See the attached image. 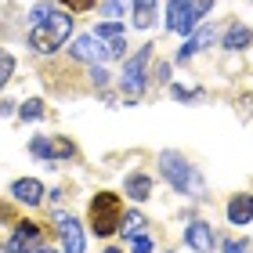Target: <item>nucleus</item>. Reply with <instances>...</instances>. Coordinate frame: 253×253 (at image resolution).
Masks as SVG:
<instances>
[{"label":"nucleus","mask_w":253,"mask_h":253,"mask_svg":"<svg viewBox=\"0 0 253 253\" xmlns=\"http://www.w3.org/2000/svg\"><path fill=\"white\" fill-rule=\"evenodd\" d=\"M148 58H152V47H141L134 58H126V65H123V87L130 90V94H137V90L145 87V65H148Z\"/></svg>","instance_id":"423d86ee"},{"label":"nucleus","mask_w":253,"mask_h":253,"mask_svg":"<svg viewBox=\"0 0 253 253\" xmlns=\"http://www.w3.org/2000/svg\"><path fill=\"white\" fill-rule=\"evenodd\" d=\"M156 0H134V26L137 29H148L156 22Z\"/></svg>","instance_id":"2eb2a0df"},{"label":"nucleus","mask_w":253,"mask_h":253,"mask_svg":"<svg viewBox=\"0 0 253 253\" xmlns=\"http://www.w3.org/2000/svg\"><path fill=\"white\" fill-rule=\"evenodd\" d=\"M69 54L73 58H80V62H101V58H109V51L101 47V40L98 37H76L73 40V47H69Z\"/></svg>","instance_id":"6e6552de"},{"label":"nucleus","mask_w":253,"mask_h":253,"mask_svg":"<svg viewBox=\"0 0 253 253\" xmlns=\"http://www.w3.org/2000/svg\"><path fill=\"white\" fill-rule=\"evenodd\" d=\"M29 152L40 156V159H51V163H62V159H69L76 148L69 145L65 137H33V141H29Z\"/></svg>","instance_id":"39448f33"},{"label":"nucleus","mask_w":253,"mask_h":253,"mask_svg":"<svg viewBox=\"0 0 253 253\" xmlns=\"http://www.w3.org/2000/svg\"><path fill=\"white\" fill-rule=\"evenodd\" d=\"M94 37L98 40H116V37H123V26H120V22H101Z\"/></svg>","instance_id":"a211bd4d"},{"label":"nucleus","mask_w":253,"mask_h":253,"mask_svg":"<svg viewBox=\"0 0 253 253\" xmlns=\"http://www.w3.org/2000/svg\"><path fill=\"white\" fill-rule=\"evenodd\" d=\"M250 40H253V33H250L246 26H239V22H235V26L224 33V47H228V51H243Z\"/></svg>","instance_id":"dca6fc26"},{"label":"nucleus","mask_w":253,"mask_h":253,"mask_svg":"<svg viewBox=\"0 0 253 253\" xmlns=\"http://www.w3.org/2000/svg\"><path fill=\"white\" fill-rule=\"evenodd\" d=\"M90 76H94V84H98V87H105V84H109V73H105L101 65H94V73H90Z\"/></svg>","instance_id":"393cba45"},{"label":"nucleus","mask_w":253,"mask_h":253,"mask_svg":"<svg viewBox=\"0 0 253 253\" xmlns=\"http://www.w3.org/2000/svg\"><path fill=\"white\" fill-rule=\"evenodd\" d=\"M43 116V105H40V98H29L26 105H22V120H40Z\"/></svg>","instance_id":"aec40b11"},{"label":"nucleus","mask_w":253,"mask_h":253,"mask_svg":"<svg viewBox=\"0 0 253 253\" xmlns=\"http://www.w3.org/2000/svg\"><path fill=\"white\" fill-rule=\"evenodd\" d=\"M69 33H73V18L62 15V11H54L47 22H37V26H33V33H29V47L40 51V54H51V51H58L62 43L69 40Z\"/></svg>","instance_id":"f257e3e1"},{"label":"nucleus","mask_w":253,"mask_h":253,"mask_svg":"<svg viewBox=\"0 0 253 253\" xmlns=\"http://www.w3.org/2000/svg\"><path fill=\"white\" fill-rule=\"evenodd\" d=\"M159 170H163V177H167L177 192H192V195H195V192L203 188V181L195 177V170L188 167V159L177 156V152H163V156H159Z\"/></svg>","instance_id":"7ed1b4c3"},{"label":"nucleus","mask_w":253,"mask_h":253,"mask_svg":"<svg viewBox=\"0 0 253 253\" xmlns=\"http://www.w3.org/2000/svg\"><path fill=\"white\" fill-rule=\"evenodd\" d=\"M213 0H170L167 7V26L174 33H192L195 22H199L206 11H210Z\"/></svg>","instance_id":"20e7f679"},{"label":"nucleus","mask_w":253,"mask_h":253,"mask_svg":"<svg viewBox=\"0 0 253 253\" xmlns=\"http://www.w3.org/2000/svg\"><path fill=\"white\" fill-rule=\"evenodd\" d=\"M185 243L195 250V253H210L213 250V232H210V224L206 221H192L185 228Z\"/></svg>","instance_id":"1a4fd4ad"},{"label":"nucleus","mask_w":253,"mask_h":253,"mask_svg":"<svg viewBox=\"0 0 253 253\" xmlns=\"http://www.w3.org/2000/svg\"><path fill=\"white\" fill-rule=\"evenodd\" d=\"M123 221V203L116 192H98L94 199H90V228H94V235L109 239L112 232L120 228Z\"/></svg>","instance_id":"f03ea898"},{"label":"nucleus","mask_w":253,"mask_h":253,"mask_svg":"<svg viewBox=\"0 0 253 253\" xmlns=\"http://www.w3.org/2000/svg\"><path fill=\"white\" fill-rule=\"evenodd\" d=\"M11 73H15V58H11V51H0V87L11 80Z\"/></svg>","instance_id":"6ab92c4d"},{"label":"nucleus","mask_w":253,"mask_h":253,"mask_svg":"<svg viewBox=\"0 0 253 253\" xmlns=\"http://www.w3.org/2000/svg\"><path fill=\"white\" fill-rule=\"evenodd\" d=\"M130 246H134V253H152V239L148 235H130Z\"/></svg>","instance_id":"4be33fe9"},{"label":"nucleus","mask_w":253,"mask_h":253,"mask_svg":"<svg viewBox=\"0 0 253 253\" xmlns=\"http://www.w3.org/2000/svg\"><path fill=\"white\" fill-rule=\"evenodd\" d=\"M40 228L33 221H18L15 232H11V253H37L40 250Z\"/></svg>","instance_id":"0eeeda50"},{"label":"nucleus","mask_w":253,"mask_h":253,"mask_svg":"<svg viewBox=\"0 0 253 253\" xmlns=\"http://www.w3.org/2000/svg\"><path fill=\"white\" fill-rule=\"evenodd\" d=\"M228 221L239 224V228L253 221V195H250V192L232 195V199H228Z\"/></svg>","instance_id":"f8f14e48"},{"label":"nucleus","mask_w":253,"mask_h":253,"mask_svg":"<svg viewBox=\"0 0 253 253\" xmlns=\"http://www.w3.org/2000/svg\"><path fill=\"white\" fill-rule=\"evenodd\" d=\"M62 4L69 11H90V7H94V0H62Z\"/></svg>","instance_id":"b1692460"},{"label":"nucleus","mask_w":253,"mask_h":253,"mask_svg":"<svg viewBox=\"0 0 253 253\" xmlns=\"http://www.w3.org/2000/svg\"><path fill=\"white\" fill-rule=\"evenodd\" d=\"M141 228H145V213L134 210V213L123 217V232H126V235H141Z\"/></svg>","instance_id":"f3484780"},{"label":"nucleus","mask_w":253,"mask_h":253,"mask_svg":"<svg viewBox=\"0 0 253 253\" xmlns=\"http://www.w3.org/2000/svg\"><path fill=\"white\" fill-rule=\"evenodd\" d=\"M224 253H246V243H228Z\"/></svg>","instance_id":"a878e982"},{"label":"nucleus","mask_w":253,"mask_h":253,"mask_svg":"<svg viewBox=\"0 0 253 253\" xmlns=\"http://www.w3.org/2000/svg\"><path fill=\"white\" fill-rule=\"evenodd\" d=\"M51 15H54V7H51V4H37V7H33V11H29V18H33V26H37V22H47Z\"/></svg>","instance_id":"412c9836"},{"label":"nucleus","mask_w":253,"mask_h":253,"mask_svg":"<svg viewBox=\"0 0 253 253\" xmlns=\"http://www.w3.org/2000/svg\"><path fill=\"white\" fill-rule=\"evenodd\" d=\"M58 235H62L65 253H84V232H80V221H73V217H58Z\"/></svg>","instance_id":"9b49d317"},{"label":"nucleus","mask_w":253,"mask_h":253,"mask_svg":"<svg viewBox=\"0 0 253 253\" xmlns=\"http://www.w3.org/2000/svg\"><path fill=\"white\" fill-rule=\"evenodd\" d=\"M123 188H126V195H130V199L141 203V199H148V195H152V177H148V174H130Z\"/></svg>","instance_id":"ddd939ff"},{"label":"nucleus","mask_w":253,"mask_h":253,"mask_svg":"<svg viewBox=\"0 0 253 253\" xmlns=\"http://www.w3.org/2000/svg\"><path fill=\"white\" fill-rule=\"evenodd\" d=\"M101 15H105V18H120L123 4H120V0H105V4H101Z\"/></svg>","instance_id":"5701e85b"},{"label":"nucleus","mask_w":253,"mask_h":253,"mask_svg":"<svg viewBox=\"0 0 253 253\" xmlns=\"http://www.w3.org/2000/svg\"><path fill=\"white\" fill-rule=\"evenodd\" d=\"M11 195H15L18 203H26V206H40L43 203V185L33 181V177H18L15 185H11Z\"/></svg>","instance_id":"9d476101"},{"label":"nucleus","mask_w":253,"mask_h":253,"mask_svg":"<svg viewBox=\"0 0 253 253\" xmlns=\"http://www.w3.org/2000/svg\"><path fill=\"white\" fill-rule=\"evenodd\" d=\"M206 43H213V29H199V33H195V37H188V40H185V47L177 51V62L192 58V54H195V51H203Z\"/></svg>","instance_id":"4468645a"},{"label":"nucleus","mask_w":253,"mask_h":253,"mask_svg":"<svg viewBox=\"0 0 253 253\" xmlns=\"http://www.w3.org/2000/svg\"><path fill=\"white\" fill-rule=\"evenodd\" d=\"M105 253H120V250H105Z\"/></svg>","instance_id":"bb28decb"},{"label":"nucleus","mask_w":253,"mask_h":253,"mask_svg":"<svg viewBox=\"0 0 253 253\" xmlns=\"http://www.w3.org/2000/svg\"><path fill=\"white\" fill-rule=\"evenodd\" d=\"M163 253H170V250H163Z\"/></svg>","instance_id":"cd10ccee"}]
</instances>
